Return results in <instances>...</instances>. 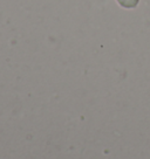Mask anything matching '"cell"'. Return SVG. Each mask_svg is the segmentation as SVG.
<instances>
[{
  "mask_svg": "<svg viewBox=\"0 0 150 159\" xmlns=\"http://www.w3.org/2000/svg\"><path fill=\"white\" fill-rule=\"evenodd\" d=\"M117 1H119V4H120L121 6H123V7L133 8V7H135V6L138 4L140 0H117Z\"/></svg>",
  "mask_w": 150,
  "mask_h": 159,
  "instance_id": "1",
  "label": "cell"
}]
</instances>
